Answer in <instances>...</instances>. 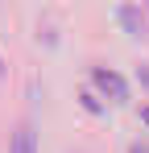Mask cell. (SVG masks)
<instances>
[{
	"label": "cell",
	"instance_id": "obj_2",
	"mask_svg": "<svg viewBox=\"0 0 149 153\" xmlns=\"http://www.w3.org/2000/svg\"><path fill=\"white\" fill-rule=\"evenodd\" d=\"M13 153H33V128H29V124L17 128V137H13Z\"/></svg>",
	"mask_w": 149,
	"mask_h": 153
},
{
	"label": "cell",
	"instance_id": "obj_1",
	"mask_svg": "<svg viewBox=\"0 0 149 153\" xmlns=\"http://www.w3.org/2000/svg\"><path fill=\"white\" fill-rule=\"evenodd\" d=\"M95 83L104 87V91H112L116 100H124V95H128V87H124V79H120V75H112V71H95Z\"/></svg>",
	"mask_w": 149,
	"mask_h": 153
},
{
	"label": "cell",
	"instance_id": "obj_3",
	"mask_svg": "<svg viewBox=\"0 0 149 153\" xmlns=\"http://www.w3.org/2000/svg\"><path fill=\"white\" fill-rule=\"evenodd\" d=\"M145 124H149V108H145Z\"/></svg>",
	"mask_w": 149,
	"mask_h": 153
},
{
	"label": "cell",
	"instance_id": "obj_4",
	"mask_svg": "<svg viewBox=\"0 0 149 153\" xmlns=\"http://www.w3.org/2000/svg\"><path fill=\"white\" fill-rule=\"evenodd\" d=\"M0 75H4V62H0Z\"/></svg>",
	"mask_w": 149,
	"mask_h": 153
}]
</instances>
